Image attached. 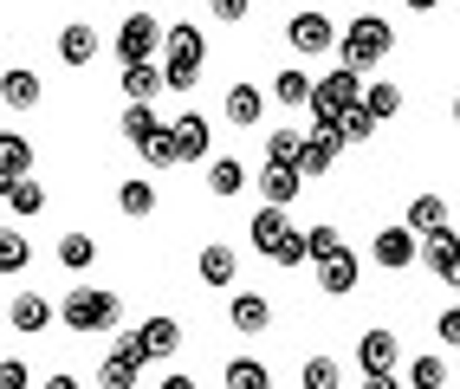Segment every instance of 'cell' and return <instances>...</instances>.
<instances>
[{"mask_svg": "<svg viewBox=\"0 0 460 389\" xmlns=\"http://www.w3.org/2000/svg\"><path fill=\"white\" fill-rule=\"evenodd\" d=\"M402 7H409V13H435V7H441V0H402Z\"/></svg>", "mask_w": 460, "mask_h": 389, "instance_id": "48", "label": "cell"}, {"mask_svg": "<svg viewBox=\"0 0 460 389\" xmlns=\"http://www.w3.org/2000/svg\"><path fill=\"white\" fill-rule=\"evenodd\" d=\"M227 324H234V332H240V338H260V332H266V324H272V305H266V298H260V292H240V298H234V305H227Z\"/></svg>", "mask_w": 460, "mask_h": 389, "instance_id": "18", "label": "cell"}, {"mask_svg": "<svg viewBox=\"0 0 460 389\" xmlns=\"http://www.w3.org/2000/svg\"><path fill=\"white\" fill-rule=\"evenodd\" d=\"M305 241H312V260H324V253L344 247V234H337L331 221H318V227H305Z\"/></svg>", "mask_w": 460, "mask_h": 389, "instance_id": "39", "label": "cell"}, {"mask_svg": "<svg viewBox=\"0 0 460 389\" xmlns=\"http://www.w3.org/2000/svg\"><path fill=\"white\" fill-rule=\"evenodd\" d=\"M363 111H370L376 124H389V117L402 111V84H389V78H370V84H363Z\"/></svg>", "mask_w": 460, "mask_h": 389, "instance_id": "23", "label": "cell"}, {"mask_svg": "<svg viewBox=\"0 0 460 389\" xmlns=\"http://www.w3.org/2000/svg\"><path fill=\"white\" fill-rule=\"evenodd\" d=\"M357 389H402V383H395V376H363Z\"/></svg>", "mask_w": 460, "mask_h": 389, "instance_id": "46", "label": "cell"}, {"mask_svg": "<svg viewBox=\"0 0 460 389\" xmlns=\"http://www.w3.org/2000/svg\"><path fill=\"white\" fill-rule=\"evenodd\" d=\"M286 40H292V52H305V58H312V52H331L337 40H344V26H337V20H324L318 7H305V13H292Z\"/></svg>", "mask_w": 460, "mask_h": 389, "instance_id": "7", "label": "cell"}, {"mask_svg": "<svg viewBox=\"0 0 460 389\" xmlns=\"http://www.w3.org/2000/svg\"><path fill=\"white\" fill-rule=\"evenodd\" d=\"M40 389H78V376H66V370H52V376H46Z\"/></svg>", "mask_w": 460, "mask_h": 389, "instance_id": "45", "label": "cell"}, {"mask_svg": "<svg viewBox=\"0 0 460 389\" xmlns=\"http://www.w3.org/2000/svg\"><path fill=\"white\" fill-rule=\"evenodd\" d=\"M143 338L137 332H117L111 338V350H104V364H98V383L104 389H137V376H143Z\"/></svg>", "mask_w": 460, "mask_h": 389, "instance_id": "5", "label": "cell"}, {"mask_svg": "<svg viewBox=\"0 0 460 389\" xmlns=\"http://www.w3.org/2000/svg\"><path fill=\"white\" fill-rule=\"evenodd\" d=\"M195 273H201L208 286H234V273H240V253H234L227 241H208V247L195 253Z\"/></svg>", "mask_w": 460, "mask_h": 389, "instance_id": "17", "label": "cell"}, {"mask_svg": "<svg viewBox=\"0 0 460 389\" xmlns=\"http://www.w3.org/2000/svg\"><path fill=\"white\" fill-rule=\"evenodd\" d=\"M298 189H305V169H279V163L260 169V195H266V208H292Z\"/></svg>", "mask_w": 460, "mask_h": 389, "instance_id": "16", "label": "cell"}, {"mask_svg": "<svg viewBox=\"0 0 460 389\" xmlns=\"http://www.w3.org/2000/svg\"><path fill=\"white\" fill-rule=\"evenodd\" d=\"M298 389H344V370H337V357H305V370H298Z\"/></svg>", "mask_w": 460, "mask_h": 389, "instance_id": "29", "label": "cell"}, {"mask_svg": "<svg viewBox=\"0 0 460 389\" xmlns=\"http://www.w3.org/2000/svg\"><path fill=\"white\" fill-rule=\"evenodd\" d=\"M117 130H124V137H130V143L143 149V143H156V137H163L169 124H163V117L149 111V104H130V111H124V124H117Z\"/></svg>", "mask_w": 460, "mask_h": 389, "instance_id": "25", "label": "cell"}, {"mask_svg": "<svg viewBox=\"0 0 460 389\" xmlns=\"http://www.w3.org/2000/svg\"><path fill=\"white\" fill-rule=\"evenodd\" d=\"M292 234H298V227L286 221V208H266V201H260V215L247 221V241H253V247H260L266 260L279 253V241H292Z\"/></svg>", "mask_w": 460, "mask_h": 389, "instance_id": "12", "label": "cell"}, {"mask_svg": "<svg viewBox=\"0 0 460 389\" xmlns=\"http://www.w3.org/2000/svg\"><path fill=\"white\" fill-rule=\"evenodd\" d=\"M58 318H66V332H117V324H124V305H117L111 286H72Z\"/></svg>", "mask_w": 460, "mask_h": 389, "instance_id": "2", "label": "cell"}, {"mask_svg": "<svg viewBox=\"0 0 460 389\" xmlns=\"http://www.w3.org/2000/svg\"><path fill=\"white\" fill-rule=\"evenodd\" d=\"M370 137H376V117H370V111L357 104V111L344 117V143H370Z\"/></svg>", "mask_w": 460, "mask_h": 389, "instance_id": "40", "label": "cell"}, {"mask_svg": "<svg viewBox=\"0 0 460 389\" xmlns=\"http://www.w3.org/2000/svg\"><path fill=\"white\" fill-rule=\"evenodd\" d=\"M163 84H169L163 66H124V98H130V104H149V98L163 92Z\"/></svg>", "mask_w": 460, "mask_h": 389, "instance_id": "22", "label": "cell"}, {"mask_svg": "<svg viewBox=\"0 0 460 389\" xmlns=\"http://www.w3.org/2000/svg\"><path fill=\"white\" fill-rule=\"evenodd\" d=\"M357 279H363V253L337 247V253H324V260H318V292H331V298H350V292H357Z\"/></svg>", "mask_w": 460, "mask_h": 389, "instance_id": "9", "label": "cell"}, {"mask_svg": "<svg viewBox=\"0 0 460 389\" xmlns=\"http://www.w3.org/2000/svg\"><path fill=\"white\" fill-rule=\"evenodd\" d=\"M435 338H441V344H460V305H447V312L435 318Z\"/></svg>", "mask_w": 460, "mask_h": 389, "instance_id": "43", "label": "cell"}, {"mask_svg": "<svg viewBox=\"0 0 460 389\" xmlns=\"http://www.w3.org/2000/svg\"><path fill=\"white\" fill-rule=\"evenodd\" d=\"M58 58H66V66H91V58H98V26H84V20L58 26Z\"/></svg>", "mask_w": 460, "mask_h": 389, "instance_id": "19", "label": "cell"}, {"mask_svg": "<svg viewBox=\"0 0 460 389\" xmlns=\"http://www.w3.org/2000/svg\"><path fill=\"white\" fill-rule=\"evenodd\" d=\"M33 383V370H26V357H7V364H0V389H26Z\"/></svg>", "mask_w": 460, "mask_h": 389, "instance_id": "42", "label": "cell"}, {"mask_svg": "<svg viewBox=\"0 0 460 389\" xmlns=\"http://www.w3.org/2000/svg\"><path fill=\"white\" fill-rule=\"evenodd\" d=\"M357 364H363V376H395V364H402V344H395V332H363L357 338Z\"/></svg>", "mask_w": 460, "mask_h": 389, "instance_id": "10", "label": "cell"}, {"mask_svg": "<svg viewBox=\"0 0 460 389\" xmlns=\"http://www.w3.org/2000/svg\"><path fill=\"white\" fill-rule=\"evenodd\" d=\"M337 52H344L350 72H376L383 58L395 52V26H389L383 13H357V20L344 26V40H337Z\"/></svg>", "mask_w": 460, "mask_h": 389, "instance_id": "1", "label": "cell"}, {"mask_svg": "<svg viewBox=\"0 0 460 389\" xmlns=\"http://www.w3.org/2000/svg\"><path fill=\"white\" fill-rule=\"evenodd\" d=\"M454 124H460V92H454Z\"/></svg>", "mask_w": 460, "mask_h": 389, "instance_id": "49", "label": "cell"}, {"mask_svg": "<svg viewBox=\"0 0 460 389\" xmlns=\"http://www.w3.org/2000/svg\"><path fill=\"white\" fill-rule=\"evenodd\" d=\"M169 137H175V149H181V163H208L214 130H208V117H201V111H181L175 124H169Z\"/></svg>", "mask_w": 460, "mask_h": 389, "instance_id": "13", "label": "cell"}, {"mask_svg": "<svg viewBox=\"0 0 460 389\" xmlns=\"http://www.w3.org/2000/svg\"><path fill=\"white\" fill-rule=\"evenodd\" d=\"M137 338H143V357H149V364H163V357L181 350V324L163 312V318H143V324H137Z\"/></svg>", "mask_w": 460, "mask_h": 389, "instance_id": "15", "label": "cell"}, {"mask_svg": "<svg viewBox=\"0 0 460 389\" xmlns=\"http://www.w3.org/2000/svg\"><path fill=\"white\" fill-rule=\"evenodd\" d=\"M460 253V234L454 227H435V234H421V266H428V273H435L441 279V266Z\"/></svg>", "mask_w": 460, "mask_h": 389, "instance_id": "24", "label": "cell"}, {"mask_svg": "<svg viewBox=\"0 0 460 389\" xmlns=\"http://www.w3.org/2000/svg\"><path fill=\"white\" fill-rule=\"evenodd\" d=\"M221 111H227L234 130H260V124H266V92L240 78V84H227V104H221Z\"/></svg>", "mask_w": 460, "mask_h": 389, "instance_id": "11", "label": "cell"}, {"mask_svg": "<svg viewBox=\"0 0 460 389\" xmlns=\"http://www.w3.org/2000/svg\"><path fill=\"white\" fill-rule=\"evenodd\" d=\"M441 383H447V357H441V350L409 357V389H441Z\"/></svg>", "mask_w": 460, "mask_h": 389, "instance_id": "30", "label": "cell"}, {"mask_svg": "<svg viewBox=\"0 0 460 389\" xmlns=\"http://www.w3.org/2000/svg\"><path fill=\"white\" fill-rule=\"evenodd\" d=\"M402 227H415V234L447 227V201H441V195H415V201H409V215H402Z\"/></svg>", "mask_w": 460, "mask_h": 389, "instance_id": "26", "label": "cell"}, {"mask_svg": "<svg viewBox=\"0 0 460 389\" xmlns=\"http://www.w3.org/2000/svg\"><path fill=\"white\" fill-rule=\"evenodd\" d=\"M370 260L383 266V273H409V266L421 260V234L415 227H383L370 241Z\"/></svg>", "mask_w": 460, "mask_h": 389, "instance_id": "8", "label": "cell"}, {"mask_svg": "<svg viewBox=\"0 0 460 389\" xmlns=\"http://www.w3.org/2000/svg\"><path fill=\"white\" fill-rule=\"evenodd\" d=\"M201 58H208V40H201V26L175 20V26H169V46H163V72H169V92H189V84L201 78Z\"/></svg>", "mask_w": 460, "mask_h": 389, "instance_id": "3", "label": "cell"}, {"mask_svg": "<svg viewBox=\"0 0 460 389\" xmlns=\"http://www.w3.org/2000/svg\"><path fill=\"white\" fill-rule=\"evenodd\" d=\"M337 137H305V156H298V169H305V182H312V175H324L331 163H337Z\"/></svg>", "mask_w": 460, "mask_h": 389, "instance_id": "33", "label": "cell"}, {"mask_svg": "<svg viewBox=\"0 0 460 389\" xmlns=\"http://www.w3.org/2000/svg\"><path fill=\"white\" fill-rule=\"evenodd\" d=\"M0 98H7V111H33V104H40V72L13 66L7 78H0Z\"/></svg>", "mask_w": 460, "mask_h": 389, "instance_id": "21", "label": "cell"}, {"mask_svg": "<svg viewBox=\"0 0 460 389\" xmlns=\"http://www.w3.org/2000/svg\"><path fill=\"white\" fill-rule=\"evenodd\" d=\"M137 156H143V163H149V169H175V163H181V149H175V137H169V130H163V137H156V143H143V149H137Z\"/></svg>", "mask_w": 460, "mask_h": 389, "instance_id": "37", "label": "cell"}, {"mask_svg": "<svg viewBox=\"0 0 460 389\" xmlns=\"http://www.w3.org/2000/svg\"><path fill=\"white\" fill-rule=\"evenodd\" d=\"M208 189L227 201V195H240V189H247V169H240L234 156H214V163H208Z\"/></svg>", "mask_w": 460, "mask_h": 389, "instance_id": "32", "label": "cell"}, {"mask_svg": "<svg viewBox=\"0 0 460 389\" xmlns=\"http://www.w3.org/2000/svg\"><path fill=\"white\" fill-rule=\"evenodd\" d=\"M298 156H305V130H266V163L298 169Z\"/></svg>", "mask_w": 460, "mask_h": 389, "instance_id": "31", "label": "cell"}, {"mask_svg": "<svg viewBox=\"0 0 460 389\" xmlns=\"http://www.w3.org/2000/svg\"><path fill=\"white\" fill-rule=\"evenodd\" d=\"M117 208H124L130 221L156 215V182H124V189H117Z\"/></svg>", "mask_w": 460, "mask_h": 389, "instance_id": "35", "label": "cell"}, {"mask_svg": "<svg viewBox=\"0 0 460 389\" xmlns=\"http://www.w3.org/2000/svg\"><path fill=\"white\" fill-rule=\"evenodd\" d=\"M7 324H13L20 338L46 332V324H52V298H46V292H13V305H7Z\"/></svg>", "mask_w": 460, "mask_h": 389, "instance_id": "14", "label": "cell"}, {"mask_svg": "<svg viewBox=\"0 0 460 389\" xmlns=\"http://www.w3.org/2000/svg\"><path fill=\"white\" fill-rule=\"evenodd\" d=\"M163 389H195V376H181V370H175V376H163Z\"/></svg>", "mask_w": 460, "mask_h": 389, "instance_id": "47", "label": "cell"}, {"mask_svg": "<svg viewBox=\"0 0 460 389\" xmlns=\"http://www.w3.org/2000/svg\"><path fill=\"white\" fill-rule=\"evenodd\" d=\"M441 286H454V292H460V253H454V260L441 266Z\"/></svg>", "mask_w": 460, "mask_h": 389, "instance_id": "44", "label": "cell"}, {"mask_svg": "<svg viewBox=\"0 0 460 389\" xmlns=\"http://www.w3.org/2000/svg\"><path fill=\"white\" fill-rule=\"evenodd\" d=\"M7 208H13L20 221H26V215H40V208H46V189L33 182V175H20V182H7Z\"/></svg>", "mask_w": 460, "mask_h": 389, "instance_id": "36", "label": "cell"}, {"mask_svg": "<svg viewBox=\"0 0 460 389\" xmlns=\"http://www.w3.org/2000/svg\"><path fill=\"white\" fill-rule=\"evenodd\" d=\"M363 84H370V78H363V72H350V66H337V72H324L318 78V111H337V117H350L357 104H363ZM312 104H305V111H312Z\"/></svg>", "mask_w": 460, "mask_h": 389, "instance_id": "6", "label": "cell"}, {"mask_svg": "<svg viewBox=\"0 0 460 389\" xmlns=\"http://www.w3.org/2000/svg\"><path fill=\"white\" fill-rule=\"evenodd\" d=\"M163 46H169V26L156 13H130L117 26V58H124V66H156Z\"/></svg>", "mask_w": 460, "mask_h": 389, "instance_id": "4", "label": "cell"}, {"mask_svg": "<svg viewBox=\"0 0 460 389\" xmlns=\"http://www.w3.org/2000/svg\"><path fill=\"white\" fill-rule=\"evenodd\" d=\"M272 98H279V104H312V98H318V84H312V72L286 66L279 78H272Z\"/></svg>", "mask_w": 460, "mask_h": 389, "instance_id": "28", "label": "cell"}, {"mask_svg": "<svg viewBox=\"0 0 460 389\" xmlns=\"http://www.w3.org/2000/svg\"><path fill=\"white\" fill-rule=\"evenodd\" d=\"M26 260H33L26 234H7V241H0V273H26Z\"/></svg>", "mask_w": 460, "mask_h": 389, "instance_id": "38", "label": "cell"}, {"mask_svg": "<svg viewBox=\"0 0 460 389\" xmlns=\"http://www.w3.org/2000/svg\"><path fill=\"white\" fill-rule=\"evenodd\" d=\"M208 7H214V20H221V26H240V20L253 13V0H208Z\"/></svg>", "mask_w": 460, "mask_h": 389, "instance_id": "41", "label": "cell"}, {"mask_svg": "<svg viewBox=\"0 0 460 389\" xmlns=\"http://www.w3.org/2000/svg\"><path fill=\"white\" fill-rule=\"evenodd\" d=\"M221 383L227 389H272V370L260 364V357H234V364L221 370Z\"/></svg>", "mask_w": 460, "mask_h": 389, "instance_id": "27", "label": "cell"}, {"mask_svg": "<svg viewBox=\"0 0 460 389\" xmlns=\"http://www.w3.org/2000/svg\"><path fill=\"white\" fill-rule=\"evenodd\" d=\"M20 175H33V143L20 130H7L0 137V182H20Z\"/></svg>", "mask_w": 460, "mask_h": 389, "instance_id": "20", "label": "cell"}, {"mask_svg": "<svg viewBox=\"0 0 460 389\" xmlns=\"http://www.w3.org/2000/svg\"><path fill=\"white\" fill-rule=\"evenodd\" d=\"M91 260H98V241H91V234H58V266H72V273H84Z\"/></svg>", "mask_w": 460, "mask_h": 389, "instance_id": "34", "label": "cell"}]
</instances>
